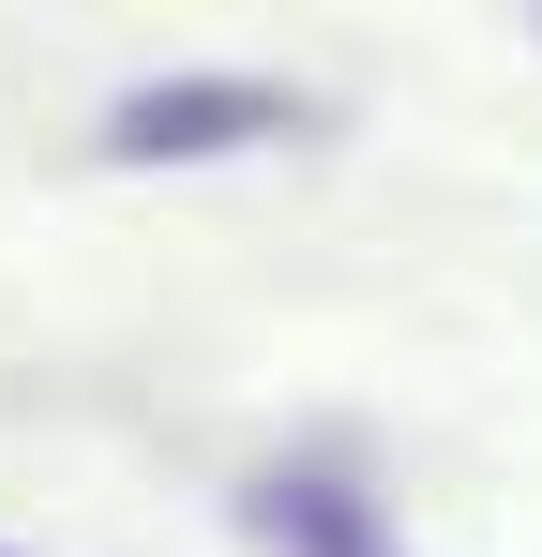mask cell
Wrapping results in <instances>:
<instances>
[{
	"label": "cell",
	"mask_w": 542,
	"mask_h": 557,
	"mask_svg": "<svg viewBox=\"0 0 542 557\" xmlns=\"http://www.w3.org/2000/svg\"><path fill=\"white\" fill-rule=\"evenodd\" d=\"M271 136H317V91H286V76H136L90 121L106 166H226V151H271Z\"/></svg>",
	"instance_id": "6da1fadb"
},
{
	"label": "cell",
	"mask_w": 542,
	"mask_h": 557,
	"mask_svg": "<svg viewBox=\"0 0 542 557\" xmlns=\"http://www.w3.org/2000/svg\"><path fill=\"white\" fill-rule=\"evenodd\" d=\"M242 543H271V557H407V528H392V497L347 453H271L242 482Z\"/></svg>",
	"instance_id": "7a4b0ae2"
}]
</instances>
